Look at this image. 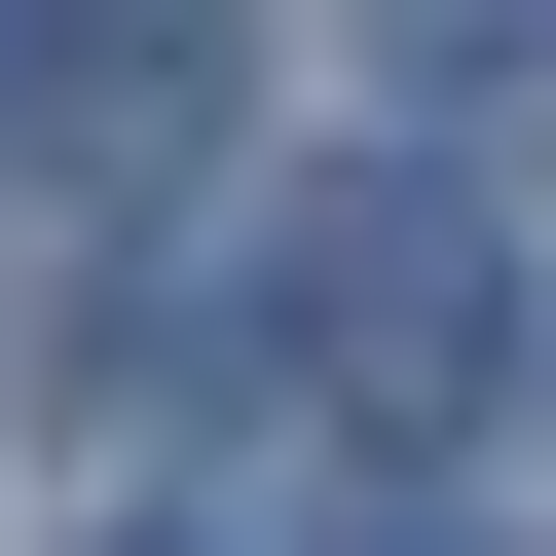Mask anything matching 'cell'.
Masks as SVG:
<instances>
[{"label":"cell","mask_w":556,"mask_h":556,"mask_svg":"<svg viewBox=\"0 0 556 556\" xmlns=\"http://www.w3.org/2000/svg\"><path fill=\"white\" fill-rule=\"evenodd\" d=\"M149 334H260L334 445H445L482 371H519V260H482V149H371V186H298L260 223V298H149Z\"/></svg>","instance_id":"1"},{"label":"cell","mask_w":556,"mask_h":556,"mask_svg":"<svg viewBox=\"0 0 556 556\" xmlns=\"http://www.w3.org/2000/svg\"><path fill=\"white\" fill-rule=\"evenodd\" d=\"M408 149H556V0H408Z\"/></svg>","instance_id":"3"},{"label":"cell","mask_w":556,"mask_h":556,"mask_svg":"<svg viewBox=\"0 0 556 556\" xmlns=\"http://www.w3.org/2000/svg\"><path fill=\"white\" fill-rule=\"evenodd\" d=\"M149 556H186V519H149Z\"/></svg>","instance_id":"4"},{"label":"cell","mask_w":556,"mask_h":556,"mask_svg":"<svg viewBox=\"0 0 556 556\" xmlns=\"http://www.w3.org/2000/svg\"><path fill=\"white\" fill-rule=\"evenodd\" d=\"M0 149L38 186H186L223 149V0H0Z\"/></svg>","instance_id":"2"}]
</instances>
